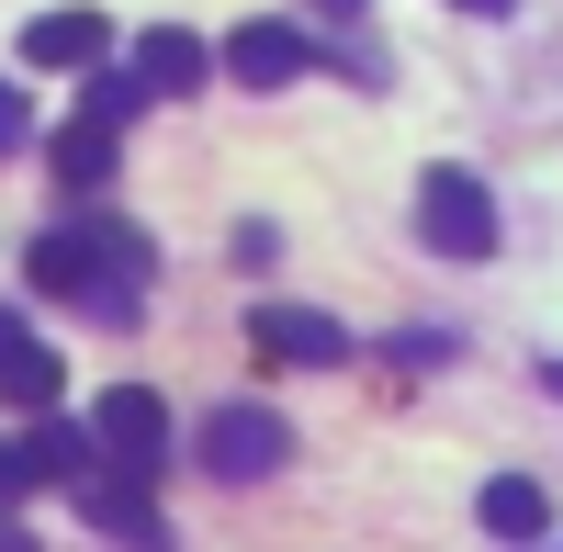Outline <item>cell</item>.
<instances>
[{"instance_id": "obj_3", "label": "cell", "mask_w": 563, "mask_h": 552, "mask_svg": "<svg viewBox=\"0 0 563 552\" xmlns=\"http://www.w3.org/2000/svg\"><path fill=\"white\" fill-rule=\"evenodd\" d=\"M282 463H294V429H282L271 406H214V418H203V474L260 485V474H282Z\"/></svg>"}, {"instance_id": "obj_18", "label": "cell", "mask_w": 563, "mask_h": 552, "mask_svg": "<svg viewBox=\"0 0 563 552\" xmlns=\"http://www.w3.org/2000/svg\"><path fill=\"white\" fill-rule=\"evenodd\" d=\"M0 552H34V541H23V530H12V519H0Z\"/></svg>"}, {"instance_id": "obj_13", "label": "cell", "mask_w": 563, "mask_h": 552, "mask_svg": "<svg viewBox=\"0 0 563 552\" xmlns=\"http://www.w3.org/2000/svg\"><path fill=\"white\" fill-rule=\"evenodd\" d=\"M23 463H34V474H68V485H79L90 463H102V451H90V429H68V418H45V429L23 440Z\"/></svg>"}, {"instance_id": "obj_16", "label": "cell", "mask_w": 563, "mask_h": 552, "mask_svg": "<svg viewBox=\"0 0 563 552\" xmlns=\"http://www.w3.org/2000/svg\"><path fill=\"white\" fill-rule=\"evenodd\" d=\"M451 12H474V23H496V12H519V0H451Z\"/></svg>"}, {"instance_id": "obj_14", "label": "cell", "mask_w": 563, "mask_h": 552, "mask_svg": "<svg viewBox=\"0 0 563 552\" xmlns=\"http://www.w3.org/2000/svg\"><path fill=\"white\" fill-rule=\"evenodd\" d=\"M23 135H34V113H23V90H12V79H0V158H12V147H23Z\"/></svg>"}, {"instance_id": "obj_5", "label": "cell", "mask_w": 563, "mask_h": 552, "mask_svg": "<svg viewBox=\"0 0 563 552\" xmlns=\"http://www.w3.org/2000/svg\"><path fill=\"white\" fill-rule=\"evenodd\" d=\"M90 451L124 463V474H158V463H169V406H158L147 384H113L102 406H90Z\"/></svg>"}, {"instance_id": "obj_10", "label": "cell", "mask_w": 563, "mask_h": 552, "mask_svg": "<svg viewBox=\"0 0 563 552\" xmlns=\"http://www.w3.org/2000/svg\"><path fill=\"white\" fill-rule=\"evenodd\" d=\"M214 79V57H203V34H180V23H158L147 45H135V90L147 102H180V90H203Z\"/></svg>"}, {"instance_id": "obj_15", "label": "cell", "mask_w": 563, "mask_h": 552, "mask_svg": "<svg viewBox=\"0 0 563 552\" xmlns=\"http://www.w3.org/2000/svg\"><path fill=\"white\" fill-rule=\"evenodd\" d=\"M34 485V463H23V451H0V496H23Z\"/></svg>"}, {"instance_id": "obj_9", "label": "cell", "mask_w": 563, "mask_h": 552, "mask_svg": "<svg viewBox=\"0 0 563 552\" xmlns=\"http://www.w3.org/2000/svg\"><path fill=\"white\" fill-rule=\"evenodd\" d=\"M57 384H68V373H57V350H45V339L23 328V316L0 305V395H12V406H34V418H45V406H57Z\"/></svg>"}, {"instance_id": "obj_11", "label": "cell", "mask_w": 563, "mask_h": 552, "mask_svg": "<svg viewBox=\"0 0 563 552\" xmlns=\"http://www.w3.org/2000/svg\"><path fill=\"white\" fill-rule=\"evenodd\" d=\"M474 519H485L496 541H541V530H552V496H541L530 474H496V485L474 496Z\"/></svg>"}, {"instance_id": "obj_8", "label": "cell", "mask_w": 563, "mask_h": 552, "mask_svg": "<svg viewBox=\"0 0 563 552\" xmlns=\"http://www.w3.org/2000/svg\"><path fill=\"white\" fill-rule=\"evenodd\" d=\"M23 57H34V68H79V79H90V68L113 57V23L90 12V0H79V12H34V23H23Z\"/></svg>"}, {"instance_id": "obj_6", "label": "cell", "mask_w": 563, "mask_h": 552, "mask_svg": "<svg viewBox=\"0 0 563 552\" xmlns=\"http://www.w3.org/2000/svg\"><path fill=\"white\" fill-rule=\"evenodd\" d=\"M249 339H260V361H294V373H327V361H350V328H339V316L282 305V294H260V305H249Z\"/></svg>"}, {"instance_id": "obj_1", "label": "cell", "mask_w": 563, "mask_h": 552, "mask_svg": "<svg viewBox=\"0 0 563 552\" xmlns=\"http://www.w3.org/2000/svg\"><path fill=\"white\" fill-rule=\"evenodd\" d=\"M23 271H34V294H68V305L90 294V316H102V328H135V283L102 260V238H90V225H79V238H34Z\"/></svg>"}, {"instance_id": "obj_7", "label": "cell", "mask_w": 563, "mask_h": 552, "mask_svg": "<svg viewBox=\"0 0 563 552\" xmlns=\"http://www.w3.org/2000/svg\"><path fill=\"white\" fill-rule=\"evenodd\" d=\"M305 57H316V45L294 34V23H238V34H225V79H238V90H282V79H305Z\"/></svg>"}, {"instance_id": "obj_17", "label": "cell", "mask_w": 563, "mask_h": 552, "mask_svg": "<svg viewBox=\"0 0 563 552\" xmlns=\"http://www.w3.org/2000/svg\"><path fill=\"white\" fill-rule=\"evenodd\" d=\"M316 12H339V23H350V12H372V0H316Z\"/></svg>"}, {"instance_id": "obj_2", "label": "cell", "mask_w": 563, "mask_h": 552, "mask_svg": "<svg viewBox=\"0 0 563 552\" xmlns=\"http://www.w3.org/2000/svg\"><path fill=\"white\" fill-rule=\"evenodd\" d=\"M417 238H429L440 260H496V203L474 169H429L417 180Z\"/></svg>"}, {"instance_id": "obj_4", "label": "cell", "mask_w": 563, "mask_h": 552, "mask_svg": "<svg viewBox=\"0 0 563 552\" xmlns=\"http://www.w3.org/2000/svg\"><path fill=\"white\" fill-rule=\"evenodd\" d=\"M79 519L113 530L124 552H169V508L147 496V474H124V463H90L79 474Z\"/></svg>"}, {"instance_id": "obj_19", "label": "cell", "mask_w": 563, "mask_h": 552, "mask_svg": "<svg viewBox=\"0 0 563 552\" xmlns=\"http://www.w3.org/2000/svg\"><path fill=\"white\" fill-rule=\"evenodd\" d=\"M541 384H552V395H563V361H552V373H541Z\"/></svg>"}, {"instance_id": "obj_12", "label": "cell", "mask_w": 563, "mask_h": 552, "mask_svg": "<svg viewBox=\"0 0 563 552\" xmlns=\"http://www.w3.org/2000/svg\"><path fill=\"white\" fill-rule=\"evenodd\" d=\"M57 180H68V192H102V180H113V124L79 113V124L57 135Z\"/></svg>"}]
</instances>
